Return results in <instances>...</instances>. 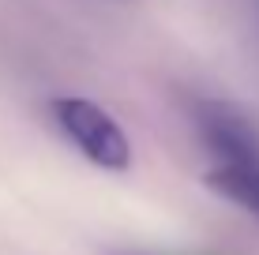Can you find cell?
I'll use <instances>...</instances> for the list:
<instances>
[{
	"label": "cell",
	"mask_w": 259,
	"mask_h": 255,
	"mask_svg": "<svg viewBox=\"0 0 259 255\" xmlns=\"http://www.w3.org/2000/svg\"><path fill=\"white\" fill-rule=\"evenodd\" d=\"M53 117H57L60 131L75 143V150L94 162L98 169L124 173L132 165V143L124 128L98 101L87 98H57L53 101Z\"/></svg>",
	"instance_id": "1"
},
{
	"label": "cell",
	"mask_w": 259,
	"mask_h": 255,
	"mask_svg": "<svg viewBox=\"0 0 259 255\" xmlns=\"http://www.w3.org/2000/svg\"><path fill=\"white\" fill-rule=\"evenodd\" d=\"M203 143L222 158L226 169H259V135L237 109L218 101H203L195 113Z\"/></svg>",
	"instance_id": "2"
},
{
	"label": "cell",
	"mask_w": 259,
	"mask_h": 255,
	"mask_svg": "<svg viewBox=\"0 0 259 255\" xmlns=\"http://www.w3.org/2000/svg\"><path fill=\"white\" fill-rule=\"evenodd\" d=\"M207 188L259 218V169H226V165H218V169L207 173Z\"/></svg>",
	"instance_id": "3"
}]
</instances>
